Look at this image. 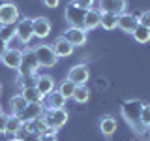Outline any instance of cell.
<instances>
[{"instance_id":"38","label":"cell","mask_w":150,"mask_h":141,"mask_svg":"<svg viewBox=\"0 0 150 141\" xmlns=\"http://www.w3.org/2000/svg\"><path fill=\"white\" fill-rule=\"evenodd\" d=\"M0 92H2V83H0Z\"/></svg>"},{"instance_id":"30","label":"cell","mask_w":150,"mask_h":141,"mask_svg":"<svg viewBox=\"0 0 150 141\" xmlns=\"http://www.w3.org/2000/svg\"><path fill=\"white\" fill-rule=\"evenodd\" d=\"M139 19V25L141 26H146L148 30H150V9H146V11H143L141 15H137Z\"/></svg>"},{"instance_id":"31","label":"cell","mask_w":150,"mask_h":141,"mask_svg":"<svg viewBox=\"0 0 150 141\" xmlns=\"http://www.w3.org/2000/svg\"><path fill=\"white\" fill-rule=\"evenodd\" d=\"M40 139H41V141H58V137H56V132H53V130H49V132H45V134H41Z\"/></svg>"},{"instance_id":"36","label":"cell","mask_w":150,"mask_h":141,"mask_svg":"<svg viewBox=\"0 0 150 141\" xmlns=\"http://www.w3.org/2000/svg\"><path fill=\"white\" fill-rule=\"evenodd\" d=\"M41 2H43L45 8H56L60 4V0H41Z\"/></svg>"},{"instance_id":"24","label":"cell","mask_w":150,"mask_h":141,"mask_svg":"<svg viewBox=\"0 0 150 141\" xmlns=\"http://www.w3.org/2000/svg\"><path fill=\"white\" fill-rule=\"evenodd\" d=\"M73 100L77 103H86L88 100H90V88H88L86 85H79V87L75 88Z\"/></svg>"},{"instance_id":"6","label":"cell","mask_w":150,"mask_h":141,"mask_svg":"<svg viewBox=\"0 0 150 141\" xmlns=\"http://www.w3.org/2000/svg\"><path fill=\"white\" fill-rule=\"evenodd\" d=\"M21 19V11L13 2H0V25H17Z\"/></svg>"},{"instance_id":"10","label":"cell","mask_w":150,"mask_h":141,"mask_svg":"<svg viewBox=\"0 0 150 141\" xmlns=\"http://www.w3.org/2000/svg\"><path fill=\"white\" fill-rule=\"evenodd\" d=\"M68 81L75 83L79 87V85H86L88 79H90V70H88L86 64H75L71 66V70L68 72Z\"/></svg>"},{"instance_id":"8","label":"cell","mask_w":150,"mask_h":141,"mask_svg":"<svg viewBox=\"0 0 150 141\" xmlns=\"http://www.w3.org/2000/svg\"><path fill=\"white\" fill-rule=\"evenodd\" d=\"M98 9L101 13L122 15L128 9V0H98Z\"/></svg>"},{"instance_id":"19","label":"cell","mask_w":150,"mask_h":141,"mask_svg":"<svg viewBox=\"0 0 150 141\" xmlns=\"http://www.w3.org/2000/svg\"><path fill=\"white\" fill-rule=\"evenodd\" d=\"M45 103V109H62V107H66V98L60 94L58 90H53L49 94V96H45V100H43Z\"/></svg>"},{"instance_id":"33","label":"cell","mask_w":150,"mask_h":141,"mask_svg":"<svg viewBox=\"0 0 150 141\" xmlns=\"http://www.w3.org/2000/svg\"><path fill=\"white\" fill-rule=\"evenodd\" d=\"M71 2L79 4V6L84 8V9H88V8H92V6H94V2H96V0H71Z\"/></svg>"},{"instance_id":"27","label":"cell","mask_w":150,"mask_h":141,"mask_svg":"<svg viewBox=\"0 0 150 141\" xmlns=\"http://www.w3.org/2000/svg\"><path fill=\"white\" fill-rule=\"evenodd\" d=\"M139 124H141V132H143V130H150V103H144L143 109H141Z\"/></svg>"},{"instance_id":"14","label":"cell","mask_w":150,"mask_h":141,"mask_svg":"<svg viewBox=\"0 0 150 141\" xmlns=\"http://www.w3.org/2000/svg\"><path fill=\"white\" fill-rule=\"evenodd\" d=\"M51 47H53V51L56 53V56H58V58H66V56H71V55L75 53V47L69 43L66 38H62V36L56 38Z\"/></svg>"},{"instance_id":"23","label":"cell","mask_w":150,"mask_h":141,"mask_svg":"<svg viewBox=\"0 0 150 141\" xmlns=\"http://www.w3.org/2000/svg\"><path fill=\"white\" fill-rule=\"evenodd\" d=\"M75 88H77V85H75V83L68 81V79H64V81L58 85V88H56V90H58L60 94H62V96L66 98V100H69V98H73V94H75Z\"/></svg>"},{"instance_id":"17","label":"cell","mask_w":150,"mask_h":141,"mask_svg":"<svg viewBox=\"0 0 150 141\" xmlns=\"http://www.w3.org/2000/svg\"><path fill=\"white\" fill-rule=\"evenodd\" d=\"M45 113V105L43 103H28L25 107V111L19 115V119L23 122H28V120H34V119H40V117H43Z\"/></svg>"},{"instance_id":"1","label":"cell","mask_w":150,"mask_h":141,"mask_svg":"<svg viewBox=\"0 0 150 141\" xmlns=\"http://www.w3.org/2000/svg\"><path fill=\"white\" fill-rule=\"evenodd\" d=\"M144 103L141 100H135V98H131V100H126L120 103V111H122V117L126 119V122L131 126V128L139 130L141 132V124H139V117H141V109H143Z\"/></svg>"},{"instance_id":"12","label":"cell","mask_w":150,"mask_h":141,"mask_svg":"<svg viewBox=\"0 0 150 141\" xmlns=\"http://www.w3.org/2000/svg\"><path fill=\"white\" fill-rule=\"evenodd\" d=\"M51 21L47 17H36L32 19V30H34V38L38 40H45L51 34Z\"/></svg>"},{"instance_id":"7","label":"cell","mask_w":150,"mask_h":141,"mask_svg":"<svg viewBox=\"0 0 150 141\" xmlns=\"http://www.w3.org/2000/svg\"><path fill=\"white\" fill-rule=\"evenodd\" d=\"M15 38L21 41L23 45H28V43H30V40L34 38V30H32V19H30V17L19 19V23L15 25Z\"/></svg>"},{"instance_id":"15","label":"cell","mask_w":150,"mask_h":141,"mask_svg":"<svg viewBox=\"0 0 150 141\" xmlns=\"http://www.w3.org/2000/svg\"><path fill=\"white\" fill-rule=\"evenodd\" d=\"M101 25V11L98 8H88L86 13H84V23H83V28L86 32L94 30Z\"/></svg>"},{"instance_id":"41","label":"cell","mask_w":150,"mask_h":141,"mask_svg":"<svg viewBox=\"0 0 150 141\" xmlns=\"http://www.w3.org/2000/svg\"><path fill=\"white\" fill-rule=\"evenodd\" d=\"M0 28H2V25H0Z\"/></svg>"},{"instance_id":"40","label":"cell","mask_w":150,"mask_h":141,"mask_svg":"<svg viewBox=\"0 0 150 141\" xmlns=\"http://www.w3.org/2000/svg\"><path fill=\"white\" fill-rule=\"evenodd\" d=\"M0 113H2V105H0Z\"/></svg>"},{"instance_id":"28","label":"cell","mask_w":150,"mask_h":141,"mask_svg":"<svg viewBox=\"0 0 150 141\" xmlns=\"http://www.w3.org/2000/svg\"><path fill=\"white\" fill-rule=\"evenodd\" d=\"M15 83L21 87V90H23V88L32 87V85L36 83V75H17V81Z\"/></svg>"},{"instance_id":"39","label":"cell","mask_w":150,"mask_h":141,"mask_svg":"<svg viewBox=\"0 0 150 141\" xmlns=\"http://www.w3.org/2000/svg\"><path fill=\"white\" fill-rule=\"evenodd\" d=\"M148 141H150V132H148Z\"/></svg>"},{"instance_id":"34","label":"cell","mask_w":150,"mask_h":141,"mask_svg":"<svg viewBox=\"0 0 150 141\" xmlns=\"http://www.w3.org/2000/svg\"><path fill=\"white\" fill-rule=\"evenodd\" d=\"M21 141H41V139H40V135H38V134H25L21 137Z\"/></svg>"},{"instance_id":"21","label":"cell","mask_w":150,"mask_h":141,"mask_svg":"<svg viewBox=\"0 0 150 141\" xmlns=\"http://www.w3.org/2000/svg\"><path fill=\"white\" fill-rule=\"evenodd\" d=\"M21 96L25 98L28 103H43V100H45V98L40 94V90H38L34 85H32V87L23 88V90H21Z\"/></svg>"},{"instance_id":"20","label":"cell","mask_w":150,"mask_h":141,"mask_svg":"<svg viewBox=\"0 0 150 141\" xmlns=\"http://www.w3.org/2000/svg\"><path fill=\"white\" fill-rule=\"evenodd\" d=\"M98 126H100V132L105 135V137H111V135L116 132V119H115V117H111V115H105V117H101V119H100Z\"/></svg>"},{"instance_id":"3","label":"cell","mask_w":150,"mask_h":141,"mask_svg":"<svg viewBox=\"0 0 150 141\" xmlns=\"http://www.w3.org/2000/svg\"><path fill=\"white\" fill-rule=\"evenodd\" d=\"M38 70H40V64H38V58H36V53L34 49H25L23 51V56H21V64L17 68V73L19 75H36Z\"/></svg>"},{"instance_id":"11","label":"cell","mask_w":150,"mask_h":141,"mask_svg":"<svg viewBox=\"0 0 150 141\" xmlns=\"http://www.w3.org/2000/svg\"><path fill=\"white\" fill-rule=\"evenodd\" d=\"M137 26H139V19H137V15H133V13L126 11V13H122V15H118V19H116V28H120L126 34H133Z\"/></svg>"},{"instance_id":"32","label":"cell","mask_w":150,"mask_h":141,"mask_svg":"<svg viewBox=\"0 0 150 141\" xmlns=\"http://www.w3.org/2000/svg\"><path fill=\"white\" fill-rule=\"evenodd\" d=\"M8 119H9V115L8 113H0V134H4V130H6V124H8Z\"/></svg>"},{"instance_id":"5","label":"cell","mask_w":150,"mask_h":141,"mask_svg":"<svg viewBox=\"0 0 150 141\" xmlns=\"http://www.w3.org/2000/svg\"><path fill=\"white\" fill-rule=\"evenodd\" d=\"M84 13H86V9H84V8H81L79 4H75V2H69L68 6H66V9H64V19H66V23H68L69 26L83 28Z\"/></svg>"},{"instance_id":"4","label":"cell","mask_w":150,"mask_h":141,"mask_svg":"<svg viewBox=\"0 0 150 141\" xmlns=\"http://www.w3.org/2000/svg\"><path fill=\"white\" fill-rule=\"evenodd\" d=\"M34 53H36V58H38V64L40 68H53L58 62V56L53 51V47L47 45V43H40L38 47H34Z\"/></svg>"},{"instance_id":"2","label":"cell","mask_w":150,"mask_h":141,"mask_svg":"<svg viewBox=\"0 0 150 141\" xmlns=\"http://www.w3.org/2000/svg\"><path fill=\"white\" fill-rule=\"evenodd\" d=\"M43 120H45V124H47L49 130L58 132L62 126H66V122L69 120V113L66 111V107H62V109H45Z\"/></svg>"},{"instance_id":"16","label":"cell","mask_w":150,"mask_h":141,"mask_svg":"<svg viewBox=\"0 0 150 141\" xmlns=\"http://www.w3.org/2000/svg\"><path fill=\"white\" fill-rule=\"evenodd\" d=\"M21 56H23V51L21 49H15V47H9L6 53L2 55V64L6 68H11V70H17L19 64H21Z\"/></svg>"},{"instance_id":"18","label":"cell","mask_w":150,"mask_h":141,"mask_svg":"<svg viewBox=\"0 0 150 141\" xmlns=\"http://www.w3.org/2000/svg\"><path fill=\"white\" fill-rule=\"evenodd\" d=\"M23 132V120L19 119V115H9L8 119V124H6V130H4V135L9 139H17V135Z\"/></svg>"},{"instance_id":"25","label":"cell","mask_w":150,"mask_h":141,"mask_svg":"<svg viewBox=\"0 0 150 141\" xmlns=\"http://www.w3.org/2000/svg\"><path fill=\"white\" fill-rule=\"evenodd\" d=\"M116 19L118 15H112V13H101V28L103 30H115L116 28Z\"/></svg>"},{"instance_id":"9","label":"cell","mask_w":150,"mask_h":141,"mask_svg":"<svg viewBox=\"0 0 150 141\" xmlns=\"http://www.w3.org/2000/svg\"><path fill=\"white\" fill-rule=\"evenodd\" d=\"M62 38H66L73 47H83L88 40V32L84 28H79V26H68L64 30Z\"/></svg>"},{"instance_id":"22","label":"cell","mask_w":150,"mask_h":141,"mask_svg":"<svg viewBox=\"0 0 150 141\" xmlns=\"http://www.w3.org/2000/svg\"><path fill=\"white\" fill-rule=\"evenodd\" d=\"M26 105H28V102L21 94H15V96L9 98V111H11V115H21Z\"/></svg>"},{"instance_id":"29","label":"cell","mask_w":150,"mask_h":141,"mask_svg":"<svg viewBox=\"0 0 150 141\" xmlns=\"http://www.w3.org/2000/svg\"><path fill=\"white\" fill-rule=\"evenodd\" d=\"M0 38L6 40L8 43L15 38V25H8V26H2L0 28Z\"/></svg>"},{"instance_id":"37","label":"cell","mask_w":150,"mask_h":141,"mask_svg":"<svg viewBox=\"0 0 150 141\" xmlns=\"http://www.w3.org/2000/svg\"><path fill=\"white\" fill-rule=\"evenodd\" d=\"M9 141H21V139H9Z\"/></svg>"},{"instance_id":"26","label":"cell","mask_w":150,"mask_h":141,"mask_svg":"<svg viewBox=\"0 0 150 141\" xmlns=\"http://www.w3.org/2000/svg\"><path fill=\"white\" fill-rule=\"evenodd\" d=\"M131 36L135 38L137 43H148V41H150V30H148L146 26H141V25L135 28V32Z\"/></svg>"},{"instance_id":"13","label":"cell","mask_w":150,"mask_h":141,"mask_svg":"<svg viewBox=\"0 0 150 141\" xmlns=\"http://www.w3.org/2000/svg\"><path fill=\"white\" fill-rule=\"evenodd\" d=\"M34 87L38 88V90H40V94L41 96H49L51 92L53 90H56V81L53 77H51V75H36V83H34Z\"/></svg>"},{"instance_id":"35","label":"cell","mask_w":150,"mask_h":141,"mask_svg":"<svg viewBox=\"0 0 150 141\" xmlns=\"http://www.w3.org/2000/svg\"><path fill=\"white\" fill-rule=\"evenodd\" d=\"M8 49H9V43H8L6 40H2V38H0V58H2V55L6 53Z\"/></svg>"}]
</instances>
